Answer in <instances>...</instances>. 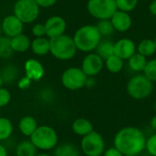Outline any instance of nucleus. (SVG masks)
I'll return each mask as SVG.
<instances>
[{
    "label": "nucleus",
    "instance_id": "13",
    "mask_svg": "<svg viewBox=\"0 0 156 156\" xmlns=\"http://www.w3.org/2000/svg\"><path fill=\"white\" fill-rule=\"evenodd\" d=\"M136 51L134 42L129 38H122L114 43V54L121 58L129 59Z\"/></svg>",
    "mask_w": 156,
    "mask_h": 156
},
{
    "label": "nucleus",
    "instance_id": "7",
    "mask_svg": "<svg viewBox=\"0 0 156 156\" xmlns=\"http://www.w3.org/2000/svg\"><path fill=\"white\" fill-rule=\"evenodd\" d=\"M39 8L35 0H16L14 5V15L24 24L32 23L38 17Z\"/></svg>",
    "mask_w": 156,
    "mask_h": 156
},
{
    "label": "nucleus",
    "instance_id": "29",
    "mask_svg": "<svg viewBox=\"0 0 156 156\" xmlns=\"http://www.w3.org/2000/svg\"><path fill=\"white\" fill-rule=\"evenodd\" d=\"M115 1L118 10L128 12V13L130 11H133L138 4V0H115Z\"/></svg>",
    "mask_w": 156,
    "mask_h": 156
},
{
    "label": "nucleus",
    "instance_id": "9",
    "mask_svg": "<svg viewBox=\"0 0 156 156\" xmlns=\"http://www.w3.org/2000/svg\"><path fill=\"white\" fill-rule=\"evenodd\" d=\"M88 76L83 72L81 68H69L61 76L62 85L70 90H77L86 85Z\"/></svg>",
    "mask_w": 156,
    "mask_h": 156
},
{
    "label": "nucleus",
    "instance_id": "33",
    "mask_svg": "<svg viewBox=\"0 0 156 156\" xmlns=\"http://www.w3.org/2000/svg\"><path fill=\"white\" fill-rule=\"evenodd\" d=\"M32 34L36 37H41L46 36V28L45 25L41 23H37L32 27Z\"/></svg>",
    "mask_w": 156,
    "mask_h": 156
},
{
    "label": "nucleus",
    "instance_id": "30",
    "mask_svg": "<svg viewBox=\"0 0 156 156\" xmlns=\"http://www.w3.org/2000/svg\"><path fill=\"white\" fill-rule=\"evenodd\" d=\"M144 74L153 82H156V58L147 62L144 70Z\"/></svg>",
    "mask_w": 156,
    "mask_h": 156
},
{
    "label": "nucleus",
    "instance_id": "5",
    "mask_svg": "<svg viewBox=\"0 0 156 156\" xmlns=\"http://www.w3.org/2000/svg\"><path fill=\"white\" fill-rule=\"evenodd\" d=\"M154 90L153 81L144 74H139L133 77L127 83V92L133 99L144 100L149 97Z\"/></svg>",
    "mask_w": 156,
    "mask_h": 156
},
{
    "label": "nucleus",
    "instance_id": "38",
    "mask_svg": "<svg viewBox=\"0 0 156 156\" xmlns=\"http://www.w3.org/2000/svg\"><path fill=\"white\" fill-rule=\"evenodd\" d=\"M150 124H151V127L153 128V130L156 131V115L152 118V120H151V123H150Z\"/></svg>",
    "mask_w": 156,
    "mask_h": 156
},
{
    "label": "nucleus",
    "instance_id": "43",
    "mask_svg": "<svg viewBox=\"0 0 156 156\" xmlns=\"http://www.w3.org/2000/svg\"><path fill=\"white\" fill-rule=\"evenodd\" d=\"M154 43H155V46H156V37H155V38H154Z\"/></svg>",
    "mask_w": 156,
    "mask_h": 156
},
{
    "label": "nucleus",
    "instance_id": "36",
    "mask_svg": "<svg viewBox=\"0 0 156 156\" xmlns=\"http://www.w3.org/2000/svg\"><path fill=\"white\" fill-rule=\"evenodd\" d=\"M30 83H31V80H30L28 78L25 77V78H23V79L18 82V87H19V89H21V90H26V89H27V88L30 86Z\"/></svg>",
    "mask_w": 156,
    "mask_h": 156
},
{
    "label": "nucleus",
    "instance_id": "16",
    "mask_svg": "<svg viewBox=\"0 0 156 156\" xmlns=\"http://www.w3.org/2000/svg\"><path fill=\"white\" fill-rule=\"evenodd\" d=\"M72 131L75 134L79 136H85L91 133L93 131V125L92 123L85 119V118H78L76 119L71 125Z\"/></svg>",
    "mask_w": 156,
    "mask_h": 156
},
{
    "label": "nucleus",
    "instance_id": "18",
    "mask_svg": "<svg viewBox=\"0 0 156 156\" xmlns=\"http://www.w3.org/2000/svg\"><path fill=\"white\" fill-rule=\"evenodd\" d=\"M11 47L15 52H25L31 47V41L27 35L21 33L11 37Z\"/></svg>",
    "mask_w": 156,
    "mask_h": 156
},
{
    "label": "nucleus",
    "instance_id": "41",
    "mask_svg": "<svg viewBox=\"0 0 156 156\" xmlns=\"http://www.w3.org/2000/svg\"><path fill=\"white\" fill-rule=\"evenodd\" d=\"M3 32V30H2V27H1V25H0V36H1V33Z\"/></svg>",
    "mask_w": 156,
    "mask_h": 156
},
{
    "label": "nucleus",
    "instance_id": "37",
    "mask_svg": "<svg viewBox=\"0 0 156 156\" xmlns=\"http://www.w3.org/2000/svg\"><path fill=\"white\" fill-rule=\"evenodd\" d=\"M0 156H7V150L6 148L0 144Z\"/></svg>",
    "mask_w": 156,
    "mask_h": 156
},
{
    "label": "nucleus",
    "instance_id": "11",
    "mask_svg": "<svg viewBox=\"0 0 156 156\" xmlns=\"http://www.w3.org/2000/svg\"><path fill=\"white\" fill-rule=\"evenodd\" d=\"M45 28H46V36L48 38H52L65 33L67 23L65 19L59 16H53L47 19L45 22Z\"/></svg>",
    "mask_w": 156,
    "mask_h": 156
},
{
    "label": "nucleus",
    "instance_id": "10",
    "mask_svg": "<svg viewBox=\"0 0 156 156\" xmlns=\"http://www.w3.org/2000/svg\"><path fill=\"white\" fill-rule=\"evenodd\" d=\"M103 67V59L97 53H90L87 55L81 63V69L88 77H94L98 75Z\"/></svg>",
    "mask_w": 156,
    "mask_h": 156
},
{
    "label": "nucleus",
    "instance_id": "31",
    "mask_svg": "<svg viewBox=\"0 0 156 156\" xmlns=\"http://www.w3.org/2000/svg\"><path fill=\"white\" fill-rule=\"evenodd\" d=\"M145 149L150 155L156 156V133L153 134L146 140Z\"/></svg>",
    "mask_w": 156,
    "mask_h": 156
},
{
    "label": "nucleus",
    "instance_id": "25",
    "mask_svg": "<svg viewBox=\"0 0 156 156\" xmlns=\"http://www.w3.org/2000/svg\"><path fill=\"white\" fill-rule=\"evenodd\" d=\"M105 65L107 69L112 73H118L123 68V59L113 54L105 59Z\"/></svg>",
    "mask_w": 156,
    "mask_h": 156
},
{
    "label": "nucleus",
    "instance_id": "39",
    "mask_svg": "<svg viewBox=\"0 0 156 156\" xmlns=\"http://www.w3.org/2000/svg\"><path fill=\"white\" fill-rule=\"evenodd\" d=\"M3 83H4V79H3V77H2V76L0 75V88L2 87Z\"/></svg>",
    "mask_w": 156,
    "mask_h": 156
},
{
    "label": "nucleus",
    "instance_id": "14",
    "mask_svg": "<svg viewBox=\"0 0 156 156\" xmlns=\"http://www.w3.org/2000/svg\"><path fill=\"white\" fill-rule=\"evenodd\" d=\"M111 21L114 29L119 32H125L132 27V17L128 12L117 10L111 17Z\"/></svg>",
    "mask_w": 156,
    "mask_h": 156
},
{
    "label": "nucleus",
    "instance_id": "3",
    "mask_svg": "<svg viewBox=\"0 0 156 156\" xmlns=\"http://www.w3.org/2000/svg\"><path fill=\"white\" fill-rule=\"evenodd\" d=\"M49 52L53 57L60 60L71 59L78 50L73 37L65 34L49 38Z\"/></svg>",
    "mask_w": 156,
    "mask_h": 156
},
{
    "label": "nucleus",
    "instance_id": "17",
    "mask_svg": "<svg viewBox=\"0 0 156 156\" xmlns=\"http://www.w3.org/2000/svg\"><path fill=\"white\" fill-rule=\"evenodd\" d=\"M37 122L36 121V119L32 116H25L23 117L18 123V128L20 133L27 136V137H30L33 133L37 130Z\"/></svg>",
    "mask_w": 156,
    "mask_h": 156
},
{
    "label": "nucleus",
    "instance_id": "32",
    "mask_svg": "<svg viewBox=\"0 0 156 156\" xmlns=\"http://www.w3.org/2000/svg\"><path fill=\"white\" fill-rule=\"evenodd\" d=\"M11 100V94L8 90L5 88H0V108L6 106Z\"/></svg>",
    "mask_w": 156,
    "mask_h": 156
},
{
    "label": "nucleus",
    "instance_id": "4",
    "mask_svg": "<svg viewBox=\"0 0 156 156\" xmlns=\"http://www.w3.org/2000/svg\"><path fill=\"white\" fill-rule=\"evenodd\" d=\"M29 140L39 150L49 151L54 149L58 142L57 132L48 125H41L37 128Z\"/></svg>",
    "mask_w": 156,
    "mask_h": 156
},
{
    "label": "nucleus",
    "instance_id": "28",
    "mask_svg": "<svg viewBox=\"0 0 156 156\" xmlns=\"http://www.w3.org/2000/svg\"><path fill=\"white\" fill-rule=\"evenodd\" d=\"M96 27H98V30L101 33V37L102 36L109 37L115 30L113 26H112V23L111 19H101V20H99Z\"/></svg>",
    "mask_w": 156,
    "mask_h": 156
},
{
    "label": "nucleus",
    "instance_id": "35",
    "mask_svg": "<svg viewBox=\"0 0 156 156\" xmlns=\"http://www.w3.org/2000/svg\"><path fill=\"white\" fill-rule=\"evenodd\" d=\"M103 155L104 156H124L117 148L115 147H112V148H109L108 150L104 151L103 153Z\"/></svg>",
    "mask_w": 156,
    "mask_h": 156
},
{
    "label": "nucleus",
    "instance_id": "23",
    "mask_svg": "<svg viewBox=\"0 0 156 156\" xmlns=\"http://www.w3.org/2000/svg\"><path fill=\"white\" fill-rule=\"evenodd\" d=\"M54 156H80V151L74 144H63L55 149Z\"/></svg>",
    "mask_w": 156,
    "mask_h": 156
},
{
    "label": "nucleus",
    "instance_id": "8",
    "mask_svg": "<svg viewBox=\"0 0 156 156\" xmlns=\"http://www.w3.org/2000/svg\"><path fill=\"white\" fill-rule=\"evenodd\" d=\"M81 150L86 156H101L105 150V143L101 133L92 131L82 137Z\"/></svg>",
    "mask_w": 156,
    "mask_h": 156
},
{
    "label": "nucleus",
    "instance_id": "2",
    "mask_svg": "<svg viewBox=\"0 0 156 156\" xmlns=\"http://www.w3.org/2000/svg\"><path fill=\"white\" fill-rule=\"evenodd\" d=\"M73 39L79 50L89 52L96 49L101 40V35L96 26L86 25L75 32Z\"/></svg>",
    "mask_w": 156,
    "mask_h": 156
},
{
    "label": "nucleus",
    "instance_id": "40",
    "mask_svg": "<svg viewBox=\"0 0 156 156\" xmlns=\"http://www.w3.org/2000/svg\"><path fill=\"white\" fill-rule=\"evenodd\" d=\"M36 156H51V155H49V154H37Z\"/></svg>",
    "mask_w": 156,
    "mask_h": 156
},
{
    "label": "nucleus",
    "instance_id": "34",
    "mask_svg": "<svg viewBox=\"0 0 156 156\" xmlns=\"http://www.w3.org/2000/svg\"><path fill=\"white\" fill-rule=\"evenodd\" d=\"M36 3L39 5V7L48 8L52 5H54L57 2V0H35Z\"/></svg>",
    "mask_w": 156,
    "mask_h": 156
},
{
    "label": "nucleus",
    "instance_id": "27",
    "mask_svg": "<svg viewBox=\"0 0 156 156\" xmlns=\"http://www.w3.org/2000/svg\"><path fill=\"white\" fill-rule=\"evenodd\" d=\"M14 52L11 47V37L6 36L0 37V58H6Z\"/></svg>",
    "mask_w": 156,
    "mask_h": 156
},
{
    "label": "nucleus",
    "instance_id": "6",
    "mask_svg": "<svg viewBox=\"0 0 156 156\" xmlns=\"http://www.w3.org/2000/svg\"><path fill=\"white\" fill-rule=\"evenodd\" d=\"M87 9L90 16L101 19H111L118 10L115 0H89Z\"/></svg>",
    "mask_w": 156,
    "mask_h": 156
},
{
    "label": "nucleus",
    "instance_id": "26",
    "mask_svg": "<svg viewBox=\"0 0 156 156\" xmlns=\"http://www.w3.org/2000/svg\"><path fill=\"white\" fill-rule=\"evenodd\" d=\"M13 133V124L11 121L5 117H0V141L8 139Z\"/></svg>",
    "mask_w": 156,
    "mask_h": 156
},
{
    "label": "nucleus",
    "instance_id": "19",
    "mask_svg": "<svg viewBox=\"0 0 156 156\" xmlns=\"http://www.w3.org/2000/svg\"><path fill=\"white\" fill-rule=\"evenodd\" d=\"M31 49L34 54L37 56H44L48 54L50 50V44H49V38L48 39L45 37H36L31 42Z\"/></svg>",
    "mask_w": 156,
    "mask_h": 156
},
{
    "label": "nucleus",
    "instance_id": "22",
    "mask_svg": "<svg viewBox=\"0 0 156 156\" xmlns=\"http://www.w3.org/2000/svg\"><path fill=\"white\" fill-rule=\"evenodd\" d=\"M96 50H97L96 53L102 59H106L114 54V43L109 40H105V41L101 40L100 44L96 48Z\"/></svg>",
    "mask_w": 156,
    "mask_h": 156
},
{
    "label": "nucleus",
    "instance_id": "15",
    "mask_svg": "<svg viewBox=\"0 0 156 156\" xmlns=\"http://www.w3.org/2000/svg\"><path fill=\"white\" fill-rule=\"evenodd\" d=\"M25 72L26 77L28 78L30 80L38 81L43 78L45 70L42 64L38 60L30 58L25 63Z\"/></svg>",
    "mask_w": 156,
    "mask_h": 156
},
{
    "label": "nucleus",
    "instance_id": "42",
    "mask_svg": "<svg viewBox=\"0 0 156 156\" xmlns=\"http://www.w3.org/2000/svg\"><path fill=\"white\" fill-rule=\"evenodd\" d=\"M154 110H155V112H156V101H155V103H154Z\"/></svg>",
    "mask_w": 156,
    "mask_h": 156
},
{
    "label": "nucleus",
    "instance_id": "1",
    "mask_svg": "<svg viewBox=\"0 0 156 156\" xmlns=\"http://www.w3.org/2000/svg\"><path fill=\"white\" fill-rule=\"evenodd\" d=\"M114 147L124 156H137L146 145L144 133L137 127H124L121 129L114 137Z\"/></svg>",
    "mask_w": 156,
    "mask_h": 156
},
{
    "label": "nucleus",
    "instance_id": "21",
    "mask_svg": "<svg viewBox=\"0 0 156 156\" xmlns=\"http://www.w3.org/2000/svg\"><path fill=\"white\" fill-rule=\"evenodd\" d=\"M37 148L33 144V143L29 141L21 142L16 151V156H36L37 154Z\"/></svg>",
    "mask_w": 156,
    "mask_h": 156
},
{
    "label": "nucleus",
    "instance_id": "12",
    "mask_svg": "<svg viewBox=\"0 0 156 156\" xmlns=\"http://www.w3.org/2000/svg\"><path fill=\"white\" fill-rule=\"evenodd\" d=\"M1 27L4 34L6 37H13L23 33L24 23L13 14V15L6 16L3 19Z\"/></svg>",
    "mask_w": 156,
    "mask_h": 156
},
{
    "label": "nucleus",
    "instance_id": "20",
    "mask_svg": "<svg viewBox=\"0 0 156 156\" xmlns=\"http://www.w3.org/2000/svg\"><path fill=\"white\" fill-rule=\"evenodd\" d=\"M147 62H148V60H147L146 57H144V55H142V54H140L138 52H135L128 59L129 67L133 71H136V72L144 71V69H145V67H146Z\"/></svg>",
    "mask_w": 156,
    "mask_h": 156
},
{
    "label": "nucleus",
    "instance_id": "24",
    "mask_svg": "<svg viewBox=\"0 0 156 156\" xmlns=\"http://www.w3.org/2000/svg\"><path fill=\"white\" fill-rule=\"evenodd\" d=\"M137 52L144 55L146 58L153 56L156 52V46L154 40H152V39L142 40L137 47Z\"/></svg>",
    "mask_w": 156,
    "mask_h": 156
}]
</instances>
